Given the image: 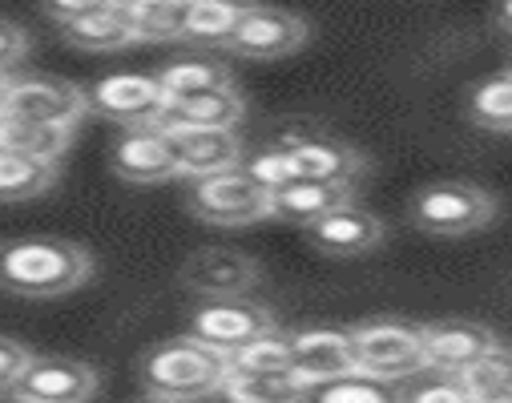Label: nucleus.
<instances>
[{
    "mask_svg": "<svg viewBox=\"0 0 512 403\" xmlns=\"http://www.w3.org/2000/svg\"><path fill=\"white\" fill-rule=\"evenodd\" d=\"M93 279V254L69 238H21L0 246V287L21 299H61Z\"/></svg>",
    "mask_w": 512,
    "mask_h": 403,
    "instance_id": "nucleus-1",
    "label": "nucleus"
},
{
    "mask_svg": "<svg viewBox=\"0 0 512 403\" xmlns=\"http://www.w3.org/2000/svg\"><path fill=\"white\" fill-rule=\"evenodd\" d=\"M230 359L202 347L198 339H166L154 351L142 355V387L146 395L170 399V403H194V399H214L218 383L226 379Z\"/></svg>",
    "mask_w": 512,
    "mask_h": 403,
    "instance_id": "nucleus-2",
    "label": "nucleus"
},
{
    "mask_svg": "<svg viewBox=\"0 0 512 403\" xmlns=\"http://www.w3.org/2000/svg\"><path fill=\"white\" fill-rule=\"evenodd\" d=\"M351 335V355H355V375L375 379V383H400L424 371V351H420V327L404 319H367L347 331Z\"/></svg>",
    "mask_w": 512,
    "mask_h": 403,
    "instance_id": "nucleus-3",
    "label": "nucleus"
},
{
    "mask_svg": "<svg viewBox=\"0 0 512 403\" xmlns=\"http://www.w3.org/2000/svg\"><path fill=\"white\" fill-rule=\"evenodd\" d=\"M496 210H500L496 198L476 182H432V186L416 190V198L408 206L412 222L436 238L476 234V230L492 226Z\"/></svg>",
    "mask_w": 512,
    "mask_h": 403,
    "instance_id": "nucleus-4",
    "label": "nucleus"
},
{
    "mask_svg": "<svg viewBox=\"0 0 512 403\" xmlns=\"http://www.w3.org/2000/svg\"><path fill=\"white\" fill-rule=\"evenodd\" d=\"M190 214L206 226H226V230H242V226H259L271 218V194L246 178V170H226L214 178H198L190 182Z\"/></svg>",
    "mask_w": 512,
    "mask_h": 403,
    "instance_id": "nucleus-5",
    "label": "nucleus"
},
{
    "mask_svg": "<svg viewBox=\"0 0 512 403\" xmlns=\"http://www.w3.org/2000/svg\"><path fill=\"white\" fill-rule=\"evenodd\" d=\"M275 327H279L275 311L254 303L250 295L246 299H202L190 315V339H198L202 347H210L226 359Z\"/></svg>",
    "mask_w": 512,
    "mask_h": 403,
    "instance_id": "nucleus-6",
    "label": "nucleus"
},
{
    "mask_svg": "<svg viewBox=\"0 0 512 403\" xmlns=\"http://www.w3.org/2000/svg\"><path fill=\"white\" fill-rule=\"evenodd\" d=\"M0 113L77 133V125L89 113V101H85V89L65 77H9Z\"/></svg>",
    "mask_w": 512,
    "mask_h": 403,
    "instance_id": "nucleus-7",
    "label": "nucleus"
},
{
    "mask_svg": "<svg viewBox=\"0 0 512 403\" xmlns=\"http://www.w3.org/2000/svg\"><path fill=\"white\" fill-rule=\"evenodd\" d=\"M307 37H311V25L299 13L271 9V5H242V17L226 37V49L246 61H279L299 53Z\"/></svg>",
    "mask_w": 512,
    "mask_h": 403,
    "instance_id": "nucleus-8",
    "label": "nucleus"
},
{
    "mask_svg": "<svg viewBox=\"0 0 512 403\" xmlns=\"http://www.w3.org/2000/svg\"><path fill=\"white\" fill-rule=\"evenodd\" d=\"M178 283L186 291H194L198 299H246L254 287L263 283V266L246 250L202 246L182 262Z\"/></svg>",
    "mask_w": 512,
    "mask_h": 403,
    "instance_id": "nucleus-9",
    "label": "nucleus"
},
{
    "mask_svg": "<svg viewBox=\"0 0 512 403\" xmlns=\"http://www.w3.org/2000/svg\"><path fill=\"white\" fill-rule=\"evenodd\" d=\"M85 101H89V113L105 117V121H117L121 129H146V125H158L170 97L162 93L158 77H146V73H113V77H101L85 89Z\"/></svg>",
    "mask_w": 512,
    "mask_h": 403,
    "instance_id": "nucleus-10",
    "label": "nucleus"
},
{
    "mask_svg": "<svg viewBox=\"0 0 512 403\" xmlns=\"http://www.w3.org/2000/svg\"><path fill=\"white\" fill-rule=\"evenodd\" d=\"M109 166L121 182L134 186H158L178 178V146L170 133H162L158 125L146 129H121L113 146H109Z\"/></svg>",
    "mask_w": 512,
    "mask_h": 403,
    "instance_id": "nucleus-11",
    "label": "nucleus"
},
{
    "mask_svg": "<svg viewBox=\"0 0 512 403\" xmlns=\"http://www.w3.org/2000/svg\"><path fill=\"white\" fill-rule=\"evenodd\" d=\"M355 375L351 335L339 327H303L291 331V379L299 387H323Z\"/></svg>",
    "mask_w": 512,
    "mask_h": 403,
    "instance_id": "nucleus-12",
    "label": "nucleus"
},
{
    "mask_svg": "<svg viewBox=\"0 0 512 403\" xmlns=\"http://www.w3.org/2000/svg\"><path fill=\"white\" fill-rule=\"evenodd\" d=\"M500 339L472 319H440L420 327V351H424V371H436L444 379H456L468 371L480 355H488Z\"/></svg>",
    "mask_w": 512,
    "mask_h": 403,
    "instance_id": "nucleus-13",
    "label": "nucleus"
},
{
    "mask_svg": "<svg viewBox=\"0 0 512 403\" xmlns=\"http://www.w3.org/2000/svg\"><path fill=\"white\" fill-rule=\"evenodd\" d=\"M17 395L33 403H93L97 395V367L73 355H33Z\"/></svg>",
    "mask_w": 512,
    "mask_h": 403,
    "instance_id": "nucleus-14",
    "label": "nucleus"
},
{
    "mask_svg": "<svg viewBox=\"0 0 512 403\" xmlns=\"http://www.w3.org/2000/svg\"><path fill=\"white\" fill-rule=\"evenodd\" d=\"M383 238H388V226H383L379 214L363 210L359 202H347L339 210H331L327 218L307 226V242L327 254V258H363L371 254Z\"/></svg>",
    "mask_w": 512,
    "mask_h": 403,
    "instance_id": "nucleus-15",
    "label": "nucleus"
},
{
    "mask_svg": "<svg viewBox=\"0 0 512 403\" xmlns=\"http://www.w3.org/2000/svg\"><path fill=\"white\" fill-rule=\"evenodd\" d=\"M178 146V178H214L226 170L242 166V138L238 129H194V133H174Z\"/></svg>",
    "mask_w": 512,
    "mask_h": 403,
    "instance_id": "nucleus-16",
    "label": "nucleus"
},
{
    "mask_svg": "<svg viewBox=\"0 0 512 403\" xmlns=\"http://www.w3.org/2000/svg\"><path fill=\"white\" fill-rule=\"evenodd\" d=\"M283 154H291L299 178H315V182H331V186H351L355 190L359 178L367 174V158L355 146L331 138V133H315V138H307V142H299L295 150H283Z\"/></svg>",
    "mask_w": 512,
    "mask_h": 403,
    "instance_id": "nucleus-17",
    "label": "nucleus"
},
{
    "mask_svg": "<svg viewBox=\"0 0 512 403\" xmlns=\"http://www.w3.org/2000/svg\"><path fill=\"white\" fill-rule=\"evenodd\" d=\"M61 37L81 53H121V49L138 45L130 13H125V0H97L81 21L61 29Z\"/></svg>",
    "mask_w": 512,
    "mask_h": 403,
    "instance_id": "nucleus-18",
    "label": "nucleus"
},
{
    "mask_svg": "<svg viewBox=\"0 0 512 403\" xmlns=\"http://www.w3.org/2000/svg\"><path fill=\"white\" fill-rule=\"evenodd\" d=\"M246 117V101L238 89H218L206 97H190V101H170L158 129L162 133H194V129H238V121Z\"/></svg>",
    "mask_w": 512,
    "mask_h": 403,
    "instance_id": "nucleus-19",
    "label": "nucleus"
},
{
    "mask_svg": "<svg viewBox=\"0 0 512 403\" xmlns=\"http://www.w3.org/2000/svg\"><path fill=\"white\" fill-rule=\"evenodd\" d=\"M355 202V190L351 186H331V182H315V178H295L291 186L275 190L271 194V218H283V222H295V226H311L319 218H327L331 210Z\"/></svg>",
    "mask_w": 512,
    "mask_h": 403,
    "instance_id": "nucleus-20",
    "label": "nucleus"
},
{
    "mask_svg": "<svg viewBox=\"0 0 512 403\" xmlns=\"http://www.w3.org/2000/svg\"><path fill=\"white\" fill-rule=\"evenodd\" d=\"M73 146V129H57V125H37L25 117H9L0 113V150L29 158V162H45V166H61V158Z\"/></svg>",
    "mask_w": 512,
    "mask_h": 403,
    "instance_id": "nucleus-21",
    "label": "nucleus"
},
{
    "mask_svg": "<svg viewBox=\"0 0 512 403\" xmlns=\"http://www.w3.org/2000/svg\"><path fill=\"white\" fill-rule=\"evenodd\" d=\"M158 85L170 101H190V97H206L218 89H234V73L230 65L210 61V57H182L158 73Z\"/></svg>",
    "mask_w": 512,
    "mask_h": 403,
    "instance_id": "nucleus-22",
    "label": "nucleus"
},
{
    "mask_svg": "<svg viewBox=\"0 0 512 403\" xmlns=\"http://www.w3.org/2000/svg\"><path fill=\"white\" fill-rule=\"evenodd\" d=\"M214 403H307V387L291 375H242L226 371L214 391Z\"/></svg>",
    "mask_w": 512,
    "mask_h": 403,
    "instance_id": "nucleus-23",
    "label": "nucleus"
},
{
    "mask_svg": "<svg viewBox=\"0 0 512 403\" xmlns=\"http://www.w3.org/2000/svg\"><path fill=\"white\" fill-rule=\"evenodd\" d=\"M242 17V5H222V0H186L182 5V33L178 41L194 45H226Z\"/></svg>",
    "mask_w": 512,
    "mask_h": 403,
    "instance_id": "nucleus-24",
    "label": "nucleus"
},
{
    "mask_svg": "<svg viewBox=\"0 0 512 403\" xmlns=\"http://www.w3.org/2000/svg\"><path fill=\"white\" fill-rule=\"evenodd\" d=\"M61 166H45V162H29L17 154L0 150V202H29L41 198L57 186Z\"/></svg>",
    "mask_w": 512,
    "mask_h": 403,
    "instance_id": "nucleus-25",
    "label": "nucleus"
},
{
    "mask_svg": "<svg viewBox=\"0 0 512 403\" xmlns=\"http://www.w3.org/2000/svg\"><path fill=\"white\" fill-rule=\"evenodd\" d=\"M230 371H242V375H291V331L275 327L263 339L246 343L242 351L230 355Z\"/></svg>",
    "mask_w": 512,
    "mask_h": 403,
    "instance_id": "nucleus-26",
    "label": "nucleus"
},
{
    "mask_svg": "<svg viewBox=\"0 0 512 403\" xmlns=\"http://www.w3.org/2000/svg\"><path fill=\"white\" fill-rule=\"evenodd\" d=\"M468 113L488 133H512V73H496L480 81L468 97Z\"/></svg>",
    "mask_w": 512,
    "mask_h": 403,
    "instance_id": "nucleus-27",
    "label": "nucleus"
},
{
    "mask_svg": "<svg viewBox=\"0 0 512 403\" xmlns=\"http://www.w3.org/2000/svg\"><path fill=\"white\" fill-rule=\"evenodd\" d=\"M456 383L480 403V399H492V395H504L512 391V347L496 343L488 355H480L468 371L456 375Z\"/></svg>",
    "mask_w": 512,
    "mask_h": 403,
    "instance_id": "nucleus-28",
    "label": "nucleus"
},
{
    "mask_svg": "<svg viewBox=\"0 0 512 403\" xmlns=\"http://www.w3.org/2000/svg\"><path fill=\"white\" fill-rule=\"evenodd\" d=\"M125 13L142 41H178L182 33V0H125Z\"/></svg>",
    "mask_w": 512,
    "mask_h": 403,
    "instance_id": "nucleus-29",
    "label": "nucleus"
},
{
    "mask_svg": "<svg viewBox=\"0 0 512 403\" xmlns=\"http://www.w3.org/2000/svg\"><path fill=\"white\" fill-rule=\"evenodd\" d=\"M307 403H400V395L388 383H375V379H363V375H347V379L311 387Z\"/></svg>",
    "mask_w": 512,
    "mask_h": 403,
    "instance_id": "nucleus-30",
    "label": "nucleus"
},
{
    "mask_svg": "<svg viewBox=\"0 0 512 403\" xmlns=\"http://www.w3.org/2000/svg\"><path fill=\"white\" fill-rule=\"evenodd\" d=\"M242 170H246V178L259 182L267 194H275V190H283V186H291L299 178L291 154H283L275 146H263V150H254L250 158H242Z\"/></svg>",
    "mask_w": 512,
    "mask_h": 403,
    "instance_id": "nucleus-31",
    "label": "nucleus"
},
{
    "mask_svg": "<svg viewBox=\"0 0 512 403\" xmlns=\"http://www.w3.org/2000/svg\"><path fill=\"white\" fill-rule=\"evenodd\" d=\"M33 351L21 343V339H9V335H0V395H9L17 391L25 367H29Z\"/></svg>",
    "mask_w": 512,
    "mask_h": 403,
    "instance_id": "nucleus-32",
    "label": "nucleus"
},
{
    "mask_svg": "<svg viewBox=\"0 0 512 403\" xmlns=\"http://www.w3.org/2000/svg\"><path fill=\"white\" fill-rule=\"evenodd\" d=\"M29 49H33V37L25 33V25L0 17V73L13 77V69L29 57Z\"/></svg>",
    "mask_w": 512,
    "mask_h": 403,
    "instance_id": "nucleus-33",
    "label": "nucleus"
},
{
    "mask_svg": "<svg viewBox=\"0 0 512 403\" xmlns=\"http://www.w3.org/2000/svg\"><path fill=\"white\" fill-rule=\"evenodd\" d=\"M400 403H476L456 379H436V383H424V387H412L400 395Z\"/></svg>",
    "mask_w": 512,
    "mask_h": 403,
    "instance_id": "nucleus-34",
    "label": "nucleus"
},
{
    "mask_svg": "<svg viewBox=\"0 0 512 403\" xmlns=\"http://www.w3.org/2000/svg\"><path fill=\"white\" fill-rule=\"evenodd\" d=\"M93 5H97V0H61V5H45V9H41V17H45V21H53L57 29H69V25H73V21H81Z\"/></svg>",
    "mask_w": 512,
    "mask_h": 403,
    "instance_id": "nucleus-35",
    "label": "nucleus"
},
{
    "mask_svg": "<svg viewBox=\"0 0 512 403\" xmlns=\"http://www.w3.org/2000/svg\"><path fill=\"white\" fill-rule=\"evenodd\" d=\"M496 25H500V29H504V33L512 37V0H508V5H504L500 13H496Z\"/></svg>",
    "mask_w": 512,
    "mask_h": 403,
    "instance_id": "nucleus-36",
    "label": "nucleus"
},
{
    "mask_svg": "<svg viewBox=\"0 0 512 403\" xmlns=\"http://www.w3.org/2000/svg\"><path fill=\"white\" fill-rule=\"evenodd\" d=\"M0 403H33V399H25V395H17V391H9V395H0Z\"/></svg>",
    "mask_w": 512,
    "mask_h": 403,
    "instance_id": "nucleus-37",
    "label": "nucleus"
},
{
    "mask_svg": "<svg viewBox=\"0 0 512 403\" xmlns=\"http://www.w3.org/2000/svg\"><path fill=\"white\" fill-rule=\"evenodd\" d=\"M480 403H512V391H504V395H492V399H480Z\"/></svg>",
    "mask_w": 512,
    "mask_h": 403,
    "instance_id": "nucleus-38",
    "label": "nucleus"
},
{
    "mask_svg": "<svg viewBox=\"0 0 512 403\" xmlns=\"http://www.w3.org/2000/svg\"><path fill=\"white\" fill-rule=\"evenodd\" d=\"M134 403H170V399H158V395H142V399H134Z\"/></svg>",
    "mask_w": 512,
    "mask_h": 403,
    "instance_id": "nucleus-39",
    "label": "nucleus"
},
{
    "mask_svg": "<svg viewBox=\"0 0 512 403\" xmlns=\"http://www.w3.org/2000/svg\"><path fill=\"white\" fill-rule=\"evenodd\" d=\"M5 89H9V77H5V73H0V101H5Z\"/></svg>",
    "mask_w": 512,
    "mask_h": 403,
    "instance_id": "nucleus-40",
    "label": "nucleus"
},
{
    "mask_svg": "<svg viewBox=\"0 0 512 403\" xmlns=\"http://www.w3.org/2000/svg\"><path fill=\"white\" fill-rule=\"evenodd\" d=\"M508 73H512V69H508Z\"/></svg>",
    "mask_w": 512,
    "mask_h": 403,
    "instance_id": "nucleus-41",
    "label": "nucleus"
}]
</instances>
